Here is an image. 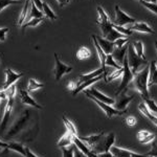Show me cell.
Instances as JSON below:
<instances>
[{"mask_svg":"<svg viewBox=\"0 0 157 157\" xmlns=\"http://www.w3.org/2000/svg\"><path fill=\"white\" fill-rule=\"evenodd\" d=\"M148 78H149V64L145 66L141 70L134 75V78L132 81L133 87L140 93L141 98H150L149 93V87H148Z\"/></svg>","mask_w":157,"mask_h":157,"instance_id":"6da1fadb","label":"cell"},{"mask_svg":"<svg viewBox=\"0 0 157 157\" xmlns=\"http://www.w3.org/2000/svg\"><path fill=\"white\" fill-rule=\"evenodd\" d=\"M16 91H17V86H11L9 89H6L7 101H6V108H4L3 117H2L1 124H0V135H2V134L4 133L6 129L7 128V125H9V121H10V118H11L13 107H14Z\"/></svg>","mask_w":157,"mask_h":157,"instance_id":"7a4b0ae2","label":"cell"},{"mask_svg":"<svg viewBox=\"0 0 157 157\" xmlns=\"http://www.w3.org/2000/svg\"><path fill=\"white\" fill-rule=\"evenodd\" d=\"M115 141V134L113 132L109 133V134H104V135L101 137L94 145H92L89 147L90 150L95 153L97 155L102 153H106V152H109L111 149V147L113 146Z\"/></svg>","mask_w":157,"mask_h":157,"instance_id":"3957f363","label":"cell"},{"mask_svg":"<svg viewBox=\"0 0 157 157\" xmlns=\"http://www.w3.org/2000/svg\"><path fill=\"white\" fill-rule=\"evenodd\" d=\"M30 111L29 109H26L25 111H23L20 117L15 121V124L12 126V128L10 129V131L7 132L6 135H4V138L6 139H11L13 137L19 134L21 131H23L25 128H26L27 124H29V115H30Z\"/></svg>","mask_w":157,"mask_h":157,"instance_id":"277c9868","label":"cell"},{"mask_svg":"<svg viewBox=\"0 0 157 157\" xmlns=\"http://www.w3.org/2000/svg\"><path fill=\"white\" fill-rule=\"evenodd\" d=\"M127 59H128V64L130 67L131 71L134 75L137 73L140 69L141 66H147L148 65V61L145 59H141L136 55L135 50L133 48L132 44H129L128 50H127Z\"/></svg>","mask_w":157,"mask_h":157,"instance_id":"5b68a950","label":"cell"},{"mask_svg":"<svg viewBox=\"0 0 157 157\" xmlns=\"http://www.w3.org/2000/svg\"><path fill=\"white\" fill-rule=\"evenodd\" d=\"M121 66H123V73H121V82L120 84V87L117 88V90L115 91V95H120L121 93H126L127 91L128 85L130 84L134 78V75L131 71L130 67L128 64V59L127 56L125 57L123 63H121Z\"/></svg>","mask_w":157,"mask_h":157,"instance_id":"8992f818","label":"cell"},{"mask_svg":"<svg viewBox=\"0 0 157 157\" xmlns=\"http://www.w3.org/2000/svg\"><path fill=\"white\" fill-rule=\"evenodd\" d=\"M98 10V24L100 25L101 27V30H102V34H103V37L106 38V36L113 29V26H112V22L111 20L109 19L108 15L106 14V12L104 11V9L102 6H98L97 7Z\"/></svg>","mask_w":157,"mask_h":157,"instance_id":"52a82bcc","label":"cell"},{"mask_svg":"<svg viewBox=\"0 0 157 157\" xmlns=\"http://www.w3.org/2000/svg\"><path fill=\"white\" fill-rule=\"evenodd\" d=\"M115 10V18L114 20H112V23L115 25H118V26H125V25L128 24H134L136 22V20L132 18L131 16H129L128 14H126L125 12H123L121 10L120 6H115L114 7Z\"/></svg>","mask_w":157,"mask_h":157,"instance_id":"ba28073f","label":"cell"},{"mask_svg":"<svg viewBox=\"0 0 157 157\" xmlns=\"http://www.w3.org/2000/svg\"><path fill=\"white\" fill-rule=\"evenodd\" d=\"M84 93L86 94V97L89 98L90 100H92L95 104H98V107H101V108L103 109V111L105 112L106 116H107V117H109V118H111L112 116H114V115H123L124 113L126 112V111H120V110H117V109L111 107V105H108V104H105V103L101 102V101L97 100L95 98H93L92 95L89 94V93H87L86 91H84Z\"/></svg>","mask_w":157,"mask_h":157,"instance_id":"9c48e42d","label":"cell"},{"mask_svg":"<svg viewBox=\"0 0 157 157\" xmlns=\"http://www.w3.org/2000/svg\"><path fill=\"white\" fill-rule=\"evenodd\" d=\"M55 61H56V65H55L54 73H55V80L56 81H60L64 75L72 71L73 68L71 66H67V65H65L64 63L61 62L57 54H55Z\"/></svg>","mask_w":157,"mask_h":157,"instance_id":"30bf717a","label":"cell"},{"mask_svg":"<svg viewBox=\"0 0 157 157\" xmlns=\"http://www.w3.org/2000/svg\"><path fill=\"white\" fill-rule=\"evenodd\" d=\"M110 153L112 154L113 157H149V156H147L146 154L134 153V152L130 150L120 148V147H116V146L111 147Z\"/></svg>","mask_w":157,"mask_h":157,"instance_id":"8fae6325","label":"cell"},{"mask_svg":"<svg viewBox=\"0 0 157 157\" xmlns=\"http://www.w3.org/2000/svg\"><path fill=\"white\" fill-rule=\"evenodd\" d=\"M22 77H23V72H14L11 68L6 69V82L2 86V90L6 91V89H9L15 82H17Z\"/></svg>","mask_w":157,"mask_h":157,"instance_id":"7c38bea8","label":"cell"},{"mask_svg":"<svg viewBox=\"0 0 157 157\" xmlns=\"http://www.w3.org/2000/svg\"><path fill=\"white\" fill-rule=\"evenodd\" d=\"M17 91H18V95H19L20 100H21L22 104H24V105H29V106H32V107H35L37 109H42L41 106H40L34 98H32L29 97V91L27 90L23 89L21 86H17Z\"/></svg>","mask_w":157,"mask_h":157,"instance_id":"4fadbf2b","label":"cell"},{"mask_svg":"<svg viewBox=\"0 0 157 157\" xmlns=\"http://www.w3.org/2000/svg\"><path fill=\"white\" fill-rule=\"evenodd\" d=\"M101 78H105V81H106V78H107V71H105V72L103 73V75H98V77H97V78H91V80H88V81H86V82H83L82 84H80L77 88H75V90L72 91V95H77L78 93H80V92H81V91L86 90V88H87L88 86H91L92 84H94L95 82L100 81Z\"/></svg>","mask_w":157,"mask_h":157,"instance_id":"5bb4252c","label":"cell"},{"mask_svg":"<svg viewBox=\"0 0 157 157\" xmlns=\"http://www.w3.org/2000/svg\"><path fill=\"white\" fill-rule=\"evenodd\" d=\"M84 91H86L87 93H89V94H91L93 98H97V100L101 101V102H103V103H105V104H108V105H112V104H114V103H115V101L113 100L112 98L107 97V95H105L104 93L101 92L100 90L95 89V88H90V89L84 90Z\"/></svg>","mask_w":157,"mask_h":157,"instance_id":"9a60e30c","label":"cell"},{"mask_svg":"<svg viewBox=\"0 0 157 157\" xmlns=\"http://www.w3.org/2000/svg\"><path fill=\"white\" fill-rule=\"evenodd\" d=\"M134 98L133 95H126V93H121V98H118L117 102L114 103L115 109L120 111H127V107L130 102Z\"/></svg>","mask_w":157,"mask_h":157,"instance_id":"2e32d148","label":"cell"},{"mask_svg":"<svg viewBox=\"0 0 157 157\" xmlns=\"http://www.w3.org/2000/svg\"><path fill=\"white\" fill-rule=\"evenodd\" d=\"M128 46H129V44H125L121 47H114V49H113L111 55H112L113 59L116 61V63H121V64L123 63L125 57L127 56Z\"/></svg>","mask_w":157,"mask_h":157,"instance_id":"e0dca14e","label":"cell"},{"mask_svg":"<svg viewBox=\"0 0 157 157\" xmlns=\"http://www.w3.org/2000/svg\"><path fill=\"white\" fill-rule=\"evenodd\" d=\"M129 29H131L132 32H139V33H146V34H151L154 35L155 32L152 27L149 26L146 22H135L134 24L131 25L130 27H128Z\"/></svg>","mask_w":157,"mask_h":157,"instance_id":"ac0fdd59","label":"cell"},{"mask_svg":"<svg viewBox=\"0 0 157 157\" xmlns=\"http://www.w3.org/2000/svg\"><path fill=\"white\" fill-rule=\"evenodd\" d=\"M157 84V62L152 61L149 64V78H148V87H152Z\"/></svg>","mask_w":157,"mask_h":157,"instance_id":"d6986e66","label":"cell"},{"mask_svg":"<svg viewBox=\"0 0 157 157\" xmlns=\"http://www.w3.org/2000/svg\"><path fill=\"white\" fill-rule=\"evenodd\" d=\"M95 38H97V41L98 43V45H100V47L104 50V52H105L106 55L112 54L113 49H114V47H115L114 43L108 41V40H106L105 38H101L98 36H95Z\"/></svg>","mask_w":157,"mask_h":157,"instance_id":"ffe728a7","label":"cell"},{"mask_svg":"<svg viewBox=\"0 0 157 157\" xmlns=\"http://www.w3.org/2000/svg\"><path fill=\"white\" fill-rule=\"evenodd\" d=\"M136 137H137L139 143L146 145V144L151 143V141H153L155 139V134L149 132L147 130H140L136 134Z\"/></svg>","mask_w":157,"mask_h":157,"instance_id":"44dd1931","label":"cell"},{"mask_svg":"<svg viewBox=\"0 0 157 157\" xmlns=\"http://www.w3.org/2000/svg\"><path fill=\"white\" fill-rule=\"evenodd\" d=\"M105 71H107V70H105V69H103L102 67H100V68H98L97 70H94V71L86 73V75H80V81L77 83V85L78 86L80 84H82L83 82H86V81H88V80H91V78H97V77H98V75H103ZM78 86H77V87H78Z\"/></svg>","mask_w":157,"mask_h":157,"instance_id":"7402d4cb","label":"cell"},{"mask_svg":"<svg viewBox=\"0 0 157 157\" xmlns=\"http://www.w3.org/2000/svg\"><path fill=\"white\" fill-rule=\"evenodd\" d=\"M92 40H93V44H94V46H95V49H97V52L98 54V59H100V62H101V67L106 70L105 61H106L107 55H106L105 52H104V50L100 47V45H98V43L97 41V38H95V35H92Z\"/></svg>","mask_w":157,"mask_h":157,"instance_id":"603a6c76","label":"cell"},{"mask_svg":"<svg viewBox=\"0 0 157 157\" xmlns=\"http://www.w3.org/2000/svg\"><path fill=\"white\" fill-rule=\"evenodd\" d=\"M44 17V14H43L42 11H40L38 7L35 6L34 2L30 1V11H29V15L26 17V21H29L30 19H34V18H43Z\"/></svg>","mask_w":157,"mask_h":157,"instance_id":"cb8c5ba5","label":"cell"},{"mask_svg":"<svg viewBox=\"0 0 157 157\" xmlns=\"http://www.w3.org/2000/svg\"><path fill=\"white\" fill-rule=\"evenodd\" d=\"M72 137H73L72 134L66 131V133H65L64 135L59 139V141H58V146H59L60 148H62V147H68V146L72 145L73 144L72 143Z\"/></svg>","mask_w":157,"mask_h":157,"instance_id":"d4e9b609","label":"cell"},{"mask_svg":"<svg viewBox=\"0 0 157 157\" xmlns=\"http://www.w3.org/2000/svg\"><path fill=\"white\" fill-rule=\"evenodd\" d=\"M75 57H77L78 60H81V61L86 60V59H88V58L91 57V52H90L89 48H87V47L82 46L77 50V52H75Z\"/></svg>","mask_w":157,"mask_h":157,"instance_id":"484cf974","label":"cell"},{"mask_svg":"<svg viewBox=\"0 0 157 157\" xmlns=\"http://www.w3.org/2000/svg\"><path fill=\"white\" fill-rule=\"evenodd\" d=\"M42 12H43V14H44V16L50 20H57L58 18L57 15L52 12V10L50 9L48 6V4H47V2H45V1L42 3Z\"/></svg>","mask_w":157,"mask_h":157,"instance_id":"4316f807","label":"cell"},{"mask_svg":"<svg viewBox=\"0 0 157 157\" xmlns=\"http://www.w3.org/2000/svg\"><path fill=\"white\" fill-rule=\"evenodd\" d=\"M7 149L13 150L15 152H18L22 156L25 157V147L20 143H9L7 144Z\"/></svg>","mask_w":157,"mask_h":157,"instance_id":"83f0119b","label":"cell"},{"mask_svg":"<svg viewBox=\"0 0 157 157\" xmlns=\"http://www.w3.org/2000/svg\"><path fill=\"white\" fill-rule=\"evenodd\" d=\"M24 1H25V4H24L23 10H22L21 14H20V17L18 19V25H20V26L24 23L25 19H26V17H27V13L29 12V7L30 6V0H24Z\"/></svg>","mask_w":157,"mask_h":157,"instance_id":"f1b7e54d","label":"cell"},{"mask_svg":"<svg viewBox=\"0 0 157 157\" xmlns=\"http://www.w3.org/2000/svg\"><path fill=\"white\" fill-rule=\"evenodd\" d=\"M132 45H133V48L135 50L136 55H137L139 58H141V59L147 60L145 57V54H144V43L141 41H137V42H134Z\"/></svg>","mask_w":157,"mask_h":157,"instance_id":"f546056e","label":"cell"},{"mask_svg":"<svg viewBox=\"0 0 157 157\" xmlns=\"http://www.w3.org/2000/svg\"><path fill=\"white\" fill-rule=\"evenodd\" d=\"M44 87V84H41V83L37 82L35 78H29V85H27V91L29 92H33V91H36L40 88Z\"/></svg>","mask_w":157,"mask_h":157,"instance_id":"4dcf8cb0","label":"cell"},{"mask_svg":"<svg viewBox=\"0 0 157 157\" xmlns=\"http://www.w3.org/2000/svg\"><path fill=\"white\" fill-rule=\"evenodd\" d=\"M63 121H64V125H65V127H66L67 132L71 133L73 136H78V132H77V129H75V125H73L69 120H67L66 116H63Z\"/></svg>","mask_w":157,"mask_h":157,"instance_id":"1f68e13d","label":"cell"},{"mask_svg":"<svg viewBox=\"0 0 157 157\" xmlns=\"http://www.w3.org/2000/svg\"><path fill=\"white\" fill-rule=\"evenodd\" d=\"M42 20L43 18H34V19H30L29 21L24 22V23L21 25L22 32H24V29H26V27H35V26H37V25H39L42 22Z\"/></svg>","mask_w":157,"mask_h":157,"instance_id":"d6a6232c","label":"cell"},{"mask_svg":"<svg viewBox=\"0 0 157 157\" xmlns=\"http://www.w3.org/2000/svg\"><path fill=\"white\" fill-rule=\"evenodd\" d=\"M144 102H145V105L147 106V108L149 109V111L152 113H154V114H156V116H157V105H156V103L150 98H144Z\"/></svg>","mask_w":157,"mask_h":157,"instance_id":"836d02e7","label":"cell"},{"mask_svg":"<svg viewBox=\"0 0 157 157\" xmlns=\"http://www.w3.org/2000/svg\"><path fill=\"white\" fill-rule=\"evenodd\" d=\"M105 65L106 66H112V67H114L115 69H121V68H123V66H121L118 63H116V61L113 59L112 55H107L106 61H105Z\"/></svg>","mask_w":157,"mask_h":157,"instance_id":"e575fe53","label":"cell"},{"mask_svg":"<svg viewBox=\"0 0 157 157\" xmlns=\"http://www.w3.org/2000/svg\"><path fill=\"white\" fill-rule=\"evenodd\" d=\"M22 2L23 1H21V0H0V12L3 9H6V6H13V4H19Z\"/></svg>","mask_w":157,"mask_h":157,"instance_id":"d590c367","label":"cell"},{"mask_svg":"<svg viewBox=\"0 0 157 157\" xmlns=\"http://www.w3.org/2000/svg\"><path fill=\"white\" fill-rule=\"evenodd\" d=\"M75 144L68 146V147H62L61 150H62L63 157H73V150H75Z\"/></svg>","mask_w":157,"mask_h":157,"instance_id":"8d00e7d4","label":"cell"},{"mask_svg":"<svg viewBox=\"0 0 157 157\" xmlns=\"http://www.w3.org/2000/svg\"><path fill=\"white\" fill-rule=\"evenodd\" d=\"M112 26L113 29H114L116 32H118L120 34L124 35V36H130V35H132V30L129 29H125L124 26H118V25H115L112 23Z\"/></svg>","mask_w":157,"mask_h":157,"instance_id":"74e56055","label":"cell"},{"mask_svg":"<svg viewBox=\"0 0 157 157\" xmlns=\"http://www.w3.org/2000/svg\"><path fill=\"white\" fill-rule=\"evenodd\" d=\"M141 4H143L144 6L146 7V9H148L149 11L153 12L154 14L157 15V3H152V2H147L145 0H141V1H139Z\"/></svg>","mask_w":157,"mask_h":157,"instance_id":"f35d334b","label":"cell"},{"mask_svg":"<svg viewBox=\"0 0 157 157\" xmlns=\"http://www.w3.org/2000/svg\"><path fill=\"white\" fill-rule=\"evenodd\" d=\"M121 73H123V68H121V69L114 70L111 75H109L107 77V78H106V82H111V81L115 80V78H117L120 75H121Z\"/></svg>","mask_w":157,"mask_h":157,"instance_id":"ab89813d","label":"cell"},{"mask_svg":"<svg viewBox=\"0 0 157 157\" xmlns=\"http://www.w3.org/2000/svg\"><path fill=\"white\" fill-rule=\"evenodd\" d=\"M125 123H126V125L129 126V127H134V126L136 125V123H137V121H136V118L134 117V116L129 115L125 118Z\"/></svg>","mask_w":157,"mask_h":157,"instance_id":"60d3db41","label":"cell"},{"mask_svg":"<svg viewBox=\"0 0 157 157\" xmlns=\"http://www.w3.org/2000/svg\"><path fill=\"white\" fill-rule=\"evenodd\" d=\"M146 155L149 157H157V143L156 141H154L153 145H152V149L149 152H147Z\"/></svg>","mask_w":157,"mask_h":157,"instance_id":"b9f144b4","label":"cell"},{"mask_svg":"<svg viewBox=\"0 0 157 157\" xmlns=\"http://www.w3.org/2000/svg\"><path fill=\"white\" fill-rule=\"evenodd\" d=\"M113 43H114L115 47H121V46H124V45L128 43V38H124V37L118 38V39H116Z\"/></svg>","mask_w":157,"mask_h":157,"instance_id":"7bdbcfd3","label":"cell"},{"mask_svg":"<svg viewBox=\"0 0 157 157\" xmlns=\"http://www.w3.org/2000/svg\"><path fill=\"white\" fill-rule=\"evenodd\" d=\"M7 33H9V29H7V27H2V29H0V42L6 41V36Z\"/></svg>","mask_w":157,"mask_h":157,"instance_id":"ee69618b","label":"cell"},{"mask_svg":"<svg viewBox=\"0 0 157 157\" xmlns=\"http://www.w3.org/2000/svg\"><path fill=\"white\" fill-rule=\"evenodd\" d=\"M73 157H87V156H86L82 151L78 150L77 147H75V150H73Z\"/></svg>","mask_w":157,"mask_h":157,"instance_id":"f6af8a7d","label":"cell"},{"mask_svg":"<svg viewBox=\"0 0 157 157\" xmlns=\"http://www.w3.org/2000/svg\"><path fill=\"white\" fill-rule=\"evenodd\" d=\"M25 157H38V156L30 151L29 147H25Z\"/></svg>","mask_w":157,"mask_h":157,"instance_id":"bcb514c9","label":"cell"},{"mask_svg":"<svg viewBox=\"0 0 157 157\" xmlns=\"http://www.w3.org/2000/svg\"><path fill=\"white\" fill-rule=\"evenodd\" d=\"M30 1L34 2L35 6H36L38 9L40 10V11H42V3H43V2L41 1V0H30Z\"/></svg>","mask_w":157,"mask_h":157,"instance_id":"7dc6e473","label":"cell"},{"mask_svg":"<svg viewBox=\"0 0 157 157\" xmlns=\"http://www.w3.org/2000/svg\"><path fill=\"white\" fill-rule=\"evenodd\" d=\"M77 83H75V82H73V81H71V82H69V83H68V86H67V87H68V89H70V90H75V88H77Z\"/></svg>","mask_w":157,"mask_h":157,"instance_id":"c3c4849f","label":"cell"},{"mask_svg":"<svg viewBox=\"0 0 157 157\" xmlns=\"http://www.w3.org/2000/svg\"><path fill=\"white\" fill-rule=\"evenodd\" d=\"M57 1L60 3V6H66L68 2L70 1V0H57Z\"/></svg>","mask_w":157,"mask_h":157,"instance_id":"681fc988","label":"cell"},{"mask_svg":"<svg viewBox=\"0 0 157 157\" xmlns=\"http://www.w3.org/2000/svg\"><path fill=\"white\" fill-rule=\"evenodd\" d=\"M7 149V143H3V141L0 140V150L1 149Z\"/></svg>","mask_w":157,"mask_h":157,"instance_id":"f907efd6","label":"cell"},{"mask_svg":"<svg viewBox=\"0 0 157 157\" xmlns=\"http://www.w3.org/2000/svg\"><path fill=\"white\" fill-rule=\"evenodd\" d=\"M147 2H152V3H157V0H145Z\"/></svg>","mask_w":157,"mask_h":157,"instance_id":"816d5d0a","label":"cell"},{"mask_svg":"<svg viewBox=\"0 0 157 157\" xmlns=\"http://www.w3.org/2000/svg\"><path fill=\"white\" fill-rule=\"evenodd\" d=\"M155 46H156V49H157V40L155 41Z\"/></svg>","mask_w":157,"mask_h":157,"instance_id":"f5cc1de1","label":"cell"},{"mask_svg":"<svg viewBox=\"0 0 157 157\" xmlns=\"http://www.w3.org/2000/svg\"><path fill=\"white\" fill-rule=\"evenodd\" d=\"M2 102V100H1V98H0V103H1Z\"/></svg>","mask_w":157,"mask_h":157,"instance_id":"db71d44e","label":"cell"},{"mask_svg":"<svg viewBox=\"0 0 157 157\" xmlns=\"http://www.w3.org/2000/svg\"><path fill=\"white\" fill-rule=\"evenodd\" d=\"M138 1H141V0H138Z\"/></svg>","mask_w":157,"mask_h":157,"instance_id":"11a10c76","label":"cell"},{"mask_svg":"<svg viewBox=\"0 0 157 157\" xmlns=\"http://www.w3.org/2000/svg\"><path fill=\"white\" fill-rule=\"evenodd\" d=\"M21 1H24V0H21Z\"/></svg>","mask_w":157,"mask_h":157,"instance_id":"9f6ffc18","label":"cell"}]
</instances>
